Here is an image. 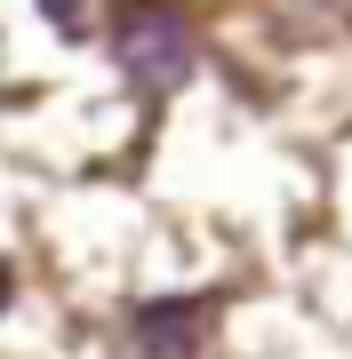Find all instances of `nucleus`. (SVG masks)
I'll return each mask as SVG.
<instances>
[{"label":"nucleus","instance_id":"obj_1","mask_svg":"<svg viewBox=\"0 0 352 359\" xmlns=\"http://www.w3.org/2000/svg\"><path fill=\"white\" fill-rule=\"evenodd\" d=\"M120 72H129L136 96H176L184 80L200 72V40L184 25L176 8H160V0H129L120 8V40H112Z\"/></svg>","mask_w":352,"mask_h":359},{"label":"nucleus","instance_id":"obj_2","mask_svg":"<svg viewBox=\"0 0 352 359\" xmlns=\"http://www.w3.org/2000/svg\"><path fill=\"white\" fill-rule=\"evenodd\" d=\"M136 351L144 359H200V335H209V304L200 295H144L129 311Z\"/></svg>","mask_w":352,"mask_h":359},{"label":"nucleus","instance_id":"obj_3","mask_svg":"<svg viewBox=\"0 0 352 359\" xmlns=\"http://www.w3.org/2000/svg\"><path fill=\"white\" fill-rule=\"evenodd\" d=\"M264 8H273L280 25L313 32V40H337V32H352V0H264Z\"/></svg>","mask_w":352,"mask_h":359},{"label":"nucleus","instance_id":"obj_4","mask_svg":"<svg viewBox=\"0 0 352 359\" xmlns=\"http://www.w3.org/2000/svg\"><path fill=\"white\" fill-rule=\"evenodd\" d=\"M40 16H56L65 32H89V8H80V0H40Z\"/></svg>","mask_w":352,"mask_h":359},{"label":"nucleus","instance_id":"obj_5","mask_svg":"<svg viewBox=\"0 0 352 359\" xmlns=\"http://www.w3.org/2000/svg\"><path fill=\"white\" fill-rule=\"evenodd\" d=\"M8 304H16V271L0 264V311H8Z\"/></svg>","mask_w":352,"mask_h":359}]
</instances>
